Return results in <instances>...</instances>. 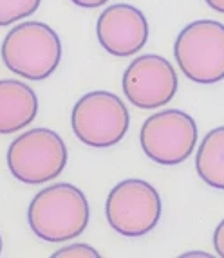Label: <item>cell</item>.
Returning a JSON list of instances; mask_svg holds the SVG:
<instances>
[{
  "instance_id": "1",
  "label": "cell",
  "mask_w": 224,
  "mask_h": 258,
  "mask_svg": "<svg viewBox=\"0 0 224 258\" xmlns=\"http://www.w3.org/2000/svg\"><path fill=\"white\" fill-rule=\"evenodd\" d=\"M91 208L82 189L69 182H56L33 197L27 222L45 242H67L80 237L89 224Z\"/></svg>"
},
{
  "instance_id": "17",
  "label": "cell",
  "mask_w": 224,
  "mask_h": 258,
  "mask_svg": "<svg viewBox=\"0 0 224 258\" xmlns=\"http://www.w3.org/2000/svg\"><path fill=\"white\" fill-rule=\"evenodd\" d=\"M183 256H210V254H206V253H186V254H183Z\"/></svg>"
},
{
  "instance_id": "11",
  "label": "cell",
  "mask_w": 224,
  "mask_h": 258,
  "mask_svg": "<svg viewBox=\"0 0 224 258\" xmlns=\"http://www.w3.org/2000/svg\"><path fill=\"white\" fill-rule=\"evenodd\" d=\"M195 170L208 186L224 189V126L204 136L195 155Z\"/></svg>"
},
{
  "instance_id": "18",
  "label": "cell",
  "mask_w": 224,
  "mask_h": 258,
  "mask_svg": "<svg viewBox=\"0 0 224 258\" xmlns=\"http://www.w3.org/2000/svg\"><path fill=\"white\" fill-rule=\"evenodd\" d=\"M0 254H2V237H0Z\"/></svg>"
},
{
  "instance_id": "2",
  "label": "cell",
  "mask_w": 224,
  "mask_h": 258,
  "mask_svg": "<svg viewBox=\"0 0 224 258\" xmlns=\"http://www.w3.org/2000/svg\"><path fill=\"white\" fill-rule=\"evenodd\" d=\"M2 60L17 76L33 82L45 80L60 65V36L43 22H22L6 35Z\"/></svg>"
},
{
  "instance_id": "7",
  "label": "cell",
  "mask_w": 224,
  "mask_h": 258,
  "mask_svg": "<svg viewBox=\"0 0 224 258\" xmlns=\"http://www.w3.org/2000/svg\"><path fill=\"white\" fill-rule=\"evenodd\" d=\"M139 143L148 159L163 166H176L185 163L195 150L197 125L186 112L166 108L143 123Z\"/></svg>"
},
{
  "instance_id": "9",
  "label": "cell",
  "mask_w": 224,
  "mask_h": 258,
  "mask_svg": "<svg viewBox=\"0 0 224 258\" xmlns=\"http://www.w3.org/2000/svg\"><path fill=\"white\" fill-rule=\"evenodd\" d=\"M99 45L112 56H132L148 40V22L141 9L130 4L108 6L96 22Z\"/></svg>"
},
{
  "instance_id": "4",
  "label": "cell",
  "mask_w": 224,
  "mask_h": 258,
  "mask_svg": "<svg viewBox=\"0 0 224 258\" xmlns=\"http://www.w3.org/2000/svg\"><path fill=\"white\" fill-rule=\"evenodd\" d=\"M174 56L190 82L211 85L224 80V24L195 20L177 35Z\"/></svg>"
},
{
  "instance_id": "15",
  "label": "cell",
  "mask_w": 224,
  "mask_h": 258,
  "mask_svg": "<svg viewBox=\"0 0 224 258\" xmlns=\"http://www.w3.org/2000/svg\"><path fill=\"white\" fill-rule=\"evenodd\" d=\"M74 6L78 8H87V9H94V8H99V6H105L108 0H71Z\"/></svg>"
},
{
  "instance_id": "3",
  "label": "cell",
  "mask_w": 224,
  "mask_h": 258,
  "mask_svg": "<svg viewBox=\"0 0 224 258\" xmlns=\"http://www.w3.org/2000/svg\"><path fill=\"white\" fill-rule=\"evenodd\" d=\"M71 126L85 147L110 148L127 136L130 114L123 99L114 92L92 91L73 107Z\"/></svg>"
},
{
  "instance_id": "5",
  "label": "cell",
  "mask_w": 224,
  "mask_h": 258,
  "mask_svg": "<svg viewBox=\"0 0 224 258\" xmlns=\"http://www.w3.org/2000/svg\"><path fill=\"white\" fill-rule=\"evenodd\" d=\"M67 164V147L51 128H33L20 134L8 148V168L17 181L42 184L52 181Z\"/></svg>"
},
{
  "instance_id": "13",
  "label": "cell",
  "mask_w": 224,
  "mask_h": 258,
  "mask_svg": "<svg viewBox=\"0 0 224 258\" xmlns=\"http://www.w3.org/2000/svg\"><path fill=\"white\" fill-rule=\"evenodd\" d=\"M52 258H99V253L85 244H73L52 253Z\"/></svg>"
},
{
  "instance_id": "14",
  "label": "cell",
  "mask_w": 224,
  "mask_h": 258,
  "mask_svg": "<svg viewBox=\"0 0 224 258\" xmlns=\"http://www.w3.org/2000/svg\"><path fill=\"white\" fill-rule=\"evenodd\" d=\"M213 247H215V253L224 258V220L219 222L213 233Z\"/></svg>"
},
{
  "instance_id": "16",
  "label": "cell",
  "mask_w": 224,
  "mask_h": 258,
  "mask_svg": "<svg viewBox=\"0 0 224 258\" xmlns=\"http://www.w3.org/2000/svg\"><path fill=\"white\" fill-rule=\"evenodd\" d=\"M204 2H206L211 9H215V11L224 15V0H204Z\"/></svg>"
},
{
  "instance_id": "6",
  "label": "cell",
  "mask_w": 224,
  "mask_h": 258,
  "mask_svg": "<svg viewBox=\"0 0 224 258\" xmlns=\"http://www.w3.org/2000/svg\"><path fill=\"white\" fill-rule=\"evenodd\" d=\"M161 197L150 182L125 179L110 189L105 203L107 222L123 237H145L161 219Z\"/></svg>"
},
{
  "instance_id": "12",
  "label": "cell",
  "mask_w": 224,
  "mask_h": 258,
  "mask_svg": "<svg viewBox=\"0 0 224 258\" xmlns=\"http://www.w3.org/2000/svg\"><path fill=\"white\" fill-rule=\"evenodd\" d=\"M42 0H0V27L11 26L36 13Z\"/></svg>"
},
{
  "instance_id": "8",
  "label": "cell",
  "mask_w": 224,
  "mask_h": 258,
  "mask_svg": "<svg viewBox=\"0 0 224 258\" xmlns=\"http://www.w3.org/2000/svg\"><path fill=\"white\" fill-rule=\"evenodd\" d=\"M177 74L159 54L138 56L123 73V92L134 107L152 110L168 105L177 92Z\"/></svg>"
},
{
  "instance_id": "10",
  "label": "cell",
  "mask_w": 224,
  "mask_h": 258,
  "mask_svg": "<svg viewBox=\"0 0 224 258\" xmlns=\"http://www.w3.org/2000/svg\"><path fill=\"white\" fill-rule=\"evenodd\" d=\"M38 114V98L20 80H0V134L20 132Z\"/></svg>"
}]
</instances>
